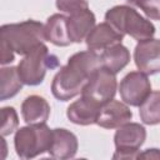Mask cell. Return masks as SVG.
Returning a JSON list of instances; mask_svg holds the SVG:
<instances>
[{"label":"cell","mask_w":160,"mask_h":160,"mask_svg":"<svg viewBox=\"0 0 160 160\" xmlns=\"http://www.w3.org/2000/svg\"><path fill=\"white\" fill-rule=\"evenodd\" d=\"M101 65V58L95 50L79 51L68 59L51 82V92L60 101H68L81 94L90 76Z\"/></svg>","instance_id":"obj_1"},{"label":"cell","mask_w":160,"mask_h":160,"mask_svg":"<svg viewBox=\"0 0 160 160\" xmlns=\"http://www.w3.org/2000/svg\"><path fill=\"white\" fill-rule=\"evenodd\" d=\"M0 32L1 42L19 55H26L46 40L44 24L31 19L16 24H5L1 26Z\"/></svg>","instance_id":"obj_2"},{"label":"cell","mask_w":160,"mask_h":160,"mask_svg":"<svg viewBox=\"0 0 160 160\" xmlns=\"http://www.w3.org/2000/svg\"><path fill=\"white\" fill-rule=\"evenodd\" d=\"M105 21L122 35H129L138 41L150 39L155 35L154 24L129 5H116L109 9L105 12Z\"/></svg>","instance_id":"obj_3"},{"label":"cell","mask_w":160,"mask_h":160,"mask_svg":"<svg viewBox=\"0 0 160 160\" xmlns=\"http://www.w3.org/2000/svg\"><path fill=\"white\" fill-rule=\"evenodd\" d=\"M52 141V129L46 122L28 124L16 130L14 136V146L19 158L32 159L49 151Z\"/></svg>","instance_id":"obj_4"},{"label":"cell","mask_w":160,"mask_h":160,"mask_svg":"<svg viewBox=\"0 0 160 160\" xmlns=\"http://www.w3.org/2000/svg\"><path fill=\"white\" fill-rule=\"evenodd\" d=\"M58 65V58L50 54L48 46L41 42L30 52L24 55L22 60H20L16 68L24 85L36 86L44 81L46 71L49 69H55Z\"/></svg>","instance_id":"obj_5"},{"label":"cell","mask_w":160,"mask_h":160,"mask_svg":"<svg viewBox=\"0 0 160 160\" xmlns=\"http://www.w3.org/2000/svg\"><path fill=\"white\" fill-rule=\"evenodd\" d=\"M146 130L139 122H126L118 128L114 135V159H136L140 148L145 142Z\"/></svg>","instance_id":"obj_6"},{"label":"cell","mask_w":160,"mask_h":160,"mask_svg":"<svg viewBox=\"0 0 160 160\" xmlns=\"http://www.w3.org/2000/svg\"><path fill=\"white\" fill-rule=\"evenodd\" d=\"M115 75L116 74L108 70L106 68L100 66L90 76L88 84L81 91V95L92 99L100 105L112 100L118 90V81Z\"/></svg>","instance_id":"obj_7"},{"label":"cell","mask_w":160,"mask_h":160,"mask_svg":"<svg viewBox=\"0 0 160 160\" xmlns=\"http://www.w3.org/2000/svg\"><path fill=\"white\" fill-rule=\"evenodd\" d=\"M121 100L130 106H140L151 92V82L146 74L141 71H130L119 85Z\"/></svg>","instance_id":"obj_8"},{"label":"cell","mask_w":160,"mask_h":160,"mask_svg":"<svg viewBox=\"0 0 160 160\" xmlns=\"http://www.w3.org/2000/svg\"><path fill=\"white\" fill-rule=\"evenodd\" d=\"M134 61L139 71L146 75L160 72V39H146L136 44Z\"/></svg>","instance_id":"obj_9"},{"label":"cell","mask_w":160,"mask_h":160,"mask_svg":"<svg viewBox=\"0 0 160 160\" xmlns=\"http://www.w3.org/2000/svg\"><path fill=\"white\" fill-rule=\"evenodd\" d=\"M132 119V111L124 101L110 100L101 105L96 124L104 129H118Z\"/></svg>","instance_id":"obj_10"},{"label":"cell","mask_w":160,"mask_h":160,"mask_svg":"<svg viewBox=\"0 0 160 160\" xmlns=\"http://www.w3.org/2000/svg\"><path fill=\"white\" fill-rule=\"evenodd\" d=\"M100 108H101L100 104H98L96 101H94L88 96L81 95L79 100H75L68 106L66 116L71 122L76 125H81V126L92 125L96 124Z\"/></svg>","instance_id":"obj_11"},{"label":"cell","mask_w":160,"mask_h":160,"mask_svg":"<svg viewBox=\"0 0 160 160\" xmlns=\"http://www.w3.org/2000/svg\"><path fill=\"white\" fill-rule=\"evenodd\" d=\"M78 148L79 142L74 132L64 128L52 129V141L48 151L50 156L60 160L71 159L76 155Z\"/></svg>","instance_id":"obj_12"},{"label":"cell","mask_w":160,"mask_h":160,"mask_svg":"<svg viewBox=\"0 0 160 160\" xmlns=\"http://www.w3.org/2000/svg\"><path fill=\"white\" fill-rule=\"evenodd\" d=\"M124 35L119 32L109 22H101L94 26L85 39L86 46L90 50H105L112 45L121 44Z\"/></svg>","instance_id":"obj_13"},{"label":"cell","mask_w":160,"mask_h":160,"mask_svg":"<svg viewBox=\"0 0 160 160\" xmlns=\"http://www.w3.org/2000/svg\"><path fill=\"white\" fill-rule=\"evenodd\" d=\"M95 15L90 9H85L68 16V30L72 42H81L95 26Z\"/></svg>","instance_id":"obj_14"},{"label":"cell","mask_w":160,"mask_h":160,"mask_svg":"<svg viewBox=\"0 0 160 160\" xmlns=\"http://www.w3.org/2000/svg\"><path fill=\"white\" fill-rule=\"evenodd\" d=\"M21 116L26 124H42L50 116V105L40 95H30L21 104Z\"/></svg>","instance_id":"obj_15"},{"label":"cell","mask_w":160,"mask_h":160,"mask_svg":"<svg viewBox=\"0 0 160 160\" xmlns=\"http://www.w3.org/2000/svg\"><path fill=\"white\" fill-rule=\"evenodd\" d=\"M44 32L46 41L56 46H68L72 42L68 30V16L62 14L49 16L44 25Z\"/></svg>","instance_id":"obj_16"},{"label":"cell","mask_w":160,"mask_h":160,"mask_svg":"<svg viewBox=\"0 0 160 160\" xmlns=\"http://www.w3.org/2000/svg\"><path fill=\"white\" fill-rule=\"evenodd\" d=\"M101 65L108 70L118 74L130 62V51L122 44L112 45L100 54Z\"/></svg>","instance_id":"obj_17"},{"label":"cell","mask_w":160,"mask_h":160,"mask_svg":"<svg viewBox=\"0 0 160 160\" xmlns=\"http://www.w3.org/2000/svg\"><path fill=\"white\" fill-rule=\"evenodd\" d=\"M22 80L15 66H2L0 69V100L14 98L22 89Z\"/></svg>","instance_id":"obj_18"},{"label":"cell","mask_w":160,"mask_h":160,"mask_svg":"<svg viewBox=\"0 0 160 160\" xmlns=\"http://www.w3.org/2000/svg\"><path fill=\"white\" fill-rule=\"evenodd\" d=\"M140 120L145 125L160 124V90L151 91L139 106Z\"/></svg>","instance_id":"obj_19"},{"label":"cell","mask_w":160,"mask_h":160,"mask_svg":"<svg viewBox=\"0 0 160 160\" xmlns=\"http://www.w3.org/2000/svg\"><path fill=\"white\" fill-rule=\"evenodd\" d=\"M19 125V118L14 108L11 106H4L1 109V126L0 131L2 136H8L12 134Z\"/></svg>","instance_id":"obj_20"},{"label":"cell","mask_w":160,"mask_h":160,"mask_svg":"<svg viewBox=\"0 0 160 160\" xmlns=\"http://www.w3.org/2000/svg\"><path fill=\"white\" fill-rule=\"evenodd\" d=\"M128 2L140 8L149 19L160 20V0H128Z\"/></svg>","instance_id":"obj_21"},{"label":"cell","mask_w":160,"mask_h":160,"mask_svg":"<svg viewBox=\"0 0 160 160\" xmlns=\"http://www.w3.org/2000/svg\"><path fill=\"white\" fill-rule=\"evenodd\" d=\"M55 5L58 10L64 14H68V16L78 11L89 9V2L86 0H56Z\"/></svg>","instance_id":"obj_22"},{"label":"cell","mask_w":160,"mask_h":160,"mask_svg":"<svg viewBox=\"0 0 160 160\" xmlns=\"http://www.w3.org/2000/svg\"><path fill=\"white\" fill-rule=\"evenodd\" d=\"M14 58H15V52L9 46H6L5 44L1 42V55H0V62H1V65H6V64L12 62L14 61Z\"/></svg>","instance_id":"obj_23"},{"label":"cell","mask_w":160,"mask_h":160,"mask_svg":"<svg viewBox=\"0 0 160 160\" xmlns=\"http://www.w3.org/2000/svg\"><path fill=\"white\" fill-rule=\"evenodd\" d=\"M136 159H160V150L159 149H146L145 151L139 152Z\"/></svg>","instance_id":"obj_24"}]
</instances>
